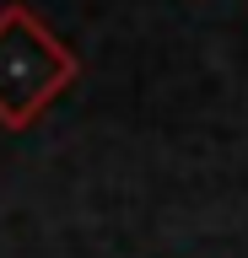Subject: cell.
Segmentation results:
<instances>
[{
	"label": "cell",
	"mask_w": 248,
	"mask_h": 258,
	"mask_svg": "<svg viewBox=\"0 0 248 258\" xmlns=\"http://www.w3.org/2000/svg\"><path fill=\"white\" fill-rule=\"evenodd\" d=\"M81 59L60 32L22 0L0 6V124L33 129L76 86Z\"/></svg>",
	"instance_id": "obj_1"
}]
</instances>
